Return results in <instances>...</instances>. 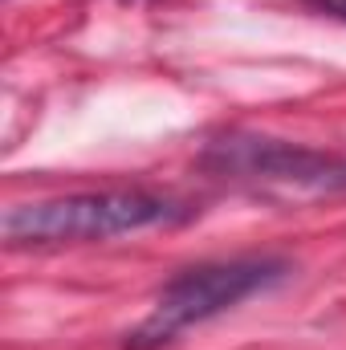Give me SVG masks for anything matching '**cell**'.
Listing matches in <instances>:
<instances>
[{
    "instance_id": "obj_1",
    "label": "cell",
    "mask_w": 346,
    "mask_h": 350,
    "mask_svg": "<svg viewBox=\"0 0 346 350\" xmlns=\"http://www.w3.org/2000/svg\"><path fill=\"white\" fill-rule=\"evenodd\" d=\"M187 208L147 187H106L74 191L53 200L12 204L0 220V232L12 249H49V245H90L110 237H131L143 228H159L183 220Z\"/></svg>"
},
{
    "instance_id": "obj_2",
    "label": "cell",
    "mask_w": 346,
    "mask_h": 350,
    "mask_svg": "<svg viewBox=\"0 0 346 350\" xmlns=\"http://www.w3.org/2000/svg\"><path fill=\"white\" fill-rule=\"evenodd\" d=\"M289 277V265L281 257H228V261H204L175 273L159 289L151 314L127 334V350H163L187 326H200L245 297L265 293Z\"/></svg>"
},
{
    "instance_id": "obj_3",
    "label": "cell",
    "mask_w": 346,
    "mask_h": 350,
    "mask_svg": "<svg viewBox=\"0 0 346 350\" xmlns=\"http://www.w3.org/2000/svg\"><path fill=\"white\" fill-rule=\"evenodd\" d=\"M200 167L220 179L273 187V191H306V196L346 191V155L273 139V135H224L208 143Z\"/></svg>"
},
{
    "instance_id": "obj_4",
    "label": "cell",
    "mask_w": 346,
    "mask_h": 350,
    "mask_svg": "<svg viewBox=\"0 0 346 350\" xmlns=\"http://www.w3.org/2000/svg\"><path fill=\"white\" fill-rule=\"evenodd\" d=\"M310 12H318V16H330V21H343L346 25V0H302Z\"/></svg>"
}]
</instances>
